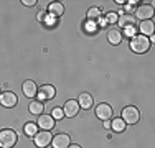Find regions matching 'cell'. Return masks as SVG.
Segmentation results:
<instances>
[{"label": "cell", "instance_id": "1", "mask_svg": "<svg viewBox=\"0 0 155 148\" xmlns=\"http://www.w3.org/2000/svg\"><path fill=\"white\" fill-rule=\"evenodd\" d=\"M129 46H130V50L134 51V53L142 54V53H147V51H149L150 40L143 35H135L134 38H130V44H129Z\"/></svg>", "mask_w": 155, "mask_h": 148}, {"label": "cell", "instance_id": "2", "mask_svg": "<svg viewBox=\"0 0 155 148\" xmlns=\"http://www.w3.org/2000/svg\"><path fill=\"white\" fill-rule=\"evenodd\" d=\"M17 143V132L5 128L0 130V148H13V145Z\"/></svg>", "mask_w": 155, "mask_h": 148}, {"label": "cell", "instance_id": "3", "mask_svg": "<svg viewBox=\"0 0 155 148\" xmlns=\"http://www.w3.org/2000/svg\"><path fill=\"white\" fill-rule=\"evenodd\" d=\"M139 118H140V112H139L137 107L127 105V107H124V109H122V120L125 122V125H127V124H132V125L137 124Z\"/></svg>", "mask_w": 155, "mask_h": 148}, {"label": "cell", "instance_id": "4", "mask_svg": "<svg viewBox=\"0 0 155 148\" xmlns=\"http://www.w3.org/2000/svg\"><path fill=\"white\" fill-rule=\"evenodd\" d=\"M51 140H53V137H51V133L48 130H40L33 137V142H35V145L38 148H46L51 143Z\"/></svg>", "mask_w": 155, "mask_h": 148}, {"label": "cell", "instance_id": "5", "mask_svg": "<svg viewBox=\"0 0 155 148\" xmlns=\"http://www.w3.org/2000/svg\"><path fill=\"white\" fill-rule=\"evenodd\" d=\"M54 94H56V89H54L53 86H50V84H45V86H41V87L38 89V92H36V97H38L40 102H45V101L53 99Z\"/></svg>", "mask_w": 155, "mask_h": 148}, {"label": "cell", "instance_id": "6", "mask_svg": "<svg viewBox=\"0 0 155 148\" xmlns=\"http://www.w3.org/2000/svg\"><path fill=\"white\" fill-rule=\"evenodd\" d=\"M51 143H53V148H68L71 145V137L66 135V133H58L53 137Z\"/></svg>", "mask_w": 155, "mask_h": 148}, {"label": "cell", "instance_id": "7", "mask_svg": "<svg viewBox=\"0 0 155 148\" xmlns=\"http://www.w3.org/2000/svg\"><path fill=\"white\" fill-rule=\"evenodd\" d=\"M153 17V7L152 5H140L137 10H135V17L134 18H139L140 21L143 20H150Z\"/></svg>", "mask_w": 155, "mask_h": 148}, {"label": "cell", "instance_id": "8", "mask_svg": "<svg viewBox=\"0 0 155 148\" xmlns=\"http://www.w3.org/2000/svg\"><path fill=\"white\" fill-rule=\"evenodd\" d=\"M17 102H18V99H17V94L15 92H10V91H7V92H2V95H0V104H2L3 107H13V105H17Z\"/></svg>", "mask_w": 155, "mask_h": 148}, {"label": "cell", "instance_id": "9", "mask_svg": "<svg viewBox=\"0 0 155 148\" xmlns=\"http://www.w3.org/2000/svg\"><path fill=\"white\" fill-rule=\"evenodd\" d=\"M54 124H56V122H54V118L51 115H48V114H41L36 125H38V128H41V130H48V132H50L51 128L54 127Z\"/></svg>", "mask_w": 155, "mask_h": 148}, {"label": "cell", "instance_id": "10", "mask_svg": "<svg viewBox=\"0 0 155 148\" xmlns=\"http://www.w3.org/2000/svg\"><path fill=\"white\" fill-rule=\"evenodd\" d=\"M96 115H97V118H101V120H109L112 117V107L109 104H99L96 107Z\"/></svg>", "mask_w": 155, "mask_h": 148}, {"label": "cell", "instance_id": "11", "mask_svg": "<svg viewBox=\"0 0 155 148\" xmlns=\"http://www.w3.org/2000/svg\"><path fill=\"white\" fill-rule=\"evenodd\" d=\"M63 112H64L66 117H76L78 112H79V104L78 101H66L64 107H63Z\"/></svg>", "mask_w": 155, "mask_h": 148}, {"label": "cell", "instance_id": "12", "mask_svg": "<svg viewBox=\"0 0 155 148\" xmlns=\"http://www.w3.org/2000/svg\"><path fill=\"white\" fill-rule=\"evenodd\" d=\"M21 91H23V94L27 95V97H35L36 92H38V86H36L33 81L27 79L23 84H21Z\"/></svg>", "mask_w": 155, "mask_h": 148}, {"label": "cell", "instance_id": "13", "mask_svg": "<svg viewBox=\"0 0 155 148\" xmlns=\"http://www.w3.org/2000/svg\"><path fill=\"white\" fill-rule=\"evenodd\" d=\"M153 21L152 20H143V21H140V27H139V31H140V35H143V36H152L153 35Z\"/></svg>", "mask_w": 155, "mask_h": 148}, {"label": "cell", "instance_id": "14", "mask_svg": "<svg viewBox=\"0 0 155 148\" xmlns=\"http://www.w3.org/2000/svg\"><path fill=\"white\" fill-rule=\"evenodd\" d=\"M107 40L110 44H120V41H122V31L119 28H110L107 31Z\"/></svg>", "mask_w": 155, "mask_h": 148}, {"label": "cell", "instance_id": "15", "mask_svg": "<svg viewBox=\"0 0 155 148\" xmlns=\"http://www.w3.org/2000/svg\"><path fill=\"white\" fill-rule=\"evenodd\" d=\"M93 95L87 94V92H83V94H79V99H78V104H79L81 109H91L93 107Z\"/></svg>", "mask_w": 155, "mask_h": 148}, {"label": "cell", "instance_id": "16", "mask_svg": "<svg viewBox=\"0 0 155 148\" xmlns=\"http://www.w3.org/2000/svg\"><path fill=\"white\" fill-rule=\"evenodd\" d=\"M48 12H50L51 17H61L64 13V5L61 2H51L48 5Z\"/></svg>", "mask_w": 155, "mask_h": 148}, {"label": "cell", "instance_id": "17", "mask_svg": "<svg viewBox=\"0 0 155 148\" xmlns=\"http://www.w3.org/2000/svg\"><path fill=\"white\" fill-rule=\"evenodd\" d=\"M28 109H30V112L33 114V115H41L43 114V102H40V101H33L30 102V105H28Z\"/></svg>", "mask_w": 155, "mask_h": 148}, {"label": "cell", "instance_id": "18", "mask_svg": "<svg viewBox=\"0 0 155 148\" xmlns=\"http://www.w3.org/2000/svg\"><path fill=\"white\" fill-rule=\"evenodd\" d=\"M119 27L120 28H125V27H132V25L135 23V18L132 17V15H122V17H119Z\"/></svg>", "mask_w": 155, "mask_h": 148}, {"label": "cell", "instance_id": "19", "mask_svg": "<svg viewBox=\"0 0 155 148\" xmlns=\"http://www.w3.org/2000/svg\"><path fill=\"white\" fill-rule=\"evenodd\" d=\"M110 128H112L114 132H117V133H120V132H124L125 130V122L122 120V118H114L112 122H110Z\"/></svg>", "mask_w": 155, "mask_h": 148}, {"label": "cell", "instance_id": "20", "mask_svg": "<svg viewBox=\"0 0 155 148\" xmlns=\"http://www.w3.org/2000/svg\"><path fill=\"white\" fill-rule=\"evenodd\" d=\"M23 132H25L27 137H35L36 133H38V125H36L35 122H28V124L23 127Z\"/></svg>", "mask_w": 155, "mask_h": 148}, {"label": "cell", "instance_id": "21", "mask_svg": "<svg viewBox=\"0 0 155 148\" xmlns=\"http://www.w3.org/2000/svg\"><path fill=\"white\" fill-rule=\"evenodd\" d=\"M99 17H101V8H97V7H93V8L87 10V20L94 21V20H97Z\"/></svg>", "mask_w": 155, "mask_h": 148}, {"label": "cell", "instance_id": "22", "mask_svg": "<svg viewBox=\"0 0 155 148\" xmlns=\"http://www.w3.org/2000/svg\"><path fill=\"white\" fill-rule=\"evenodd\" d=\"M117 20H119V15L114 13V12H109L106 15V21H107V23H117Z\"/></svg>", "mask_w": 155, "mask_h": 148}, {"label": "cell", "instance_id": "23", "mask_svg": "<svg viewBox=\"0 0 155 148\" xmlns=\"http://www.w3.org/2000/svg\"><path fill=\"white\" fill-rule=\"evenodd\" d=\"M51 117H53V118H63V117H64V112H63L61 107H54V109H53V114H51Z\"/></svg>", "mask_w": 155, "mask_h": 148}, {"label": "cell", "instance_id": "24", "mask_svg": "<svg viewBox=\"0 0 155 148\" xmlns=\"http://www.w3.org/2000/svg\"><path fill=\"white\" fill-rule=\"evenodd\" d=\"M124 33L127 36H132V38H134V36H135V27H134V25H132V27H125L124 28Z\"/></svg>", "mask_w": 155, "mask_h": 148}, {"label": "cell", "instance_id": "25", "mask_svg": "<svg viewBox=\"0 0 155 148\" xmlns=\"http://www.w3.org/2000/svg\"><path fill=\"white\" fill-rule=\"evenodd\" d=\"M96 28H97V27H96V23H94V21H87V23H86V30H87V31H96Z\"/></svg>", "mask_w": 155, "mask_h": 148}, {"label": "cell", "instance_id": "26", "mask_svg": "<svg viewBox=\"0 0 155 148\" xmlns=\"http://www.w3.org/2000/svg\"><path fill=\"white\" fill-rule=\"evenodd\" d=\"M21 3H23L25 7H33L36 3V0H21Z\"/></svg>", "mask_w": 155, "mask_h": 148}, {"label": "cell", "instance_id": "27", "mask_svg": "<svg viewBox=\"0 0 155 148\" xmlns=\"http://www.w3.org/2000/svg\"><path fill=\"white\" fill-rule=\"evenodd\" d=\"M45 15H46L45 12H41V13H38V15H36V18H38L40 21H43V20H45Z\"/></svg>", "mask_w": 155, "mask_h": 148}, {"label": "cell", "instance_id": "28", "mask_svg": "<svg viewBox=\"0 0 155 148\" xmlns=\"http://www.w3.org/2000/svg\"><path fill=\"white\" fill-rule=\"evenodd\" d=\"M104 127H106V128L110 127V122H109V120H104Z\"/></svg>", "mask_w": 155, "mask_h": 148}, {"label": "cell", "instance_id": "29", "mask_svg": "<svg viewBox=\"0 0 155 148\" xmlns=\"http://www.w3.org/2000/svg\"><path fill=\"white\" fill-rule=\"evenodd\" d=\"M116 3H117V5H124L125 2H124V0H116Z\"/></svg>", "mask_w": 155, "mask_h": 148}, {"label": "cell", "instance_id": "30", "mask_svg": "<svg viewBox=\"0 0 155 148\" xmlns=\"http://www.w3.org/2000/svg\"><path fill=\"white\" fill-rule=\"evenodd\" d=\"M68 148H81V146H79V145H69Z\"/></svg>", "mask_w": 155, "mask_h": 148}, {"label": "cell", "instance_id": "31", "mask_svg": "<svg viewBox=\"0 0 155 148\" xmlns=\"http://www.w3.org/2000/svg\"><path fill=\"white\" fill-rule=\"evenodd\" d=\"M0 95H2V91H0Z\"/></svg>", "mask_w": 155, "mask_h": 148}]
</instances>
